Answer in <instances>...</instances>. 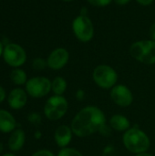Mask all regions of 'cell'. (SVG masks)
I'll use <instances>...</instances> for the list:
<instances>
[{
    "mask_svg": "<svg viewBox=\"0 0 155 156\" xmlns=\"http://www.w3.org/2000/svg\"><path fill=\"white\" fill-rule=\"evenodd\" d=\"M74 135L88 137L95 133H102L106 129L104 112L95 106L81 109L73 118L70 125Z\"/></svg>",
    "mask_w": 155,
    "mask_h": 156,
    "instance_id": "cell-1",
    "label": "cell"
},
{
    "mask_svg": "<svg viewBox=\"0 0 155 156\" xmlns=\"http://www.w3.org/2000/svg\"><path fill=\"white\" fill-rule=\"evenodd\" d=\"M122 142L125 148L135 154L146 153L151 145L148 135L143 131L136 127L130 128L124 133Z\"/></svg>",
    "mask_w": 155,
    "mask_h": 156,
    "instance_id": "cell-2",
    "label": "cell"
},
{
    "mask_svg": "<svg viewBox=\"0 0 155 156\" xmlns=\"http://www.w3.org/2000/svg\"><path fill=\"white\" fill-rule=\"evenodd\" d=\"M68 109L69 103L64 96L53 95L44 105V114L49 121H58L67 113Z\"/></svg>",
    "mask_w": 155,
    "mask_h": 156,
    "instance_id": "cell-3",
    "label": "cell"
},
{
    "mask_svg": "<svg viewBox=\"0 0 155 156\" xmlns=\"http://www.w3.org/2000/svg\"><path fill=\"white\" fill-rule=\"evenodd\" d=\"M94 82L102 89H112L118 81V73L116 70L105 64L97 66L92 72Z\"/></svg>",
    "mask_w": 155,
    "mask_h": 156,
    "instance_id": "cell-4",
    "label": "cell"
},
{
    "mask_svg": "<svg viewBox=\"0 0 155 156\" xmlns=\"http://www.w3.org/2000/svg\"><path fill=\"white\" fill-rule=\"evenodd\" d=\"M72 30L77 39L83 43L90 41L94 36L93 23L87 16H78L72 22Z\"/></svg>",
    "mask_w": 155,
    "mask_h": 156,
    "instance_id": "cell-5",
    "label": "cell"
},
{
    "mask_svg": "<svg viewBox=\"0 0 155 156\" xmlns=\"http://www.w3.org/2000/svg\"><path fill=\"white\" fill-rule=\"evenodd\" d=\"M26 91L28 96L39 99L51 91V80L46 77H34L26 83Z\"/></svg>",
    "mask_w": 155,
    "mask_h": 156,
    "instance_id": "cell-6",
    "label": "cell"
},
{
    "mask_svg": "<svg viewBox=\"0 0 155 156\" xmlns=\"http://www.w3.org/2000/svg\"><path fill=\"white\" fill-rule=\"evenodd\" d=\"M3 58L8 66L16 69L25 64L26 60V53L18 44L9 43L4 48Z\"/></svg>",
    "mask_w": 155,
    "mask_h": 156,
    "instance_id": "cell-7",
    "label": "cell"
},
{
    "mask_svg": "<svg viewBox=\"0 0 155 156\" xmlns=\"http://www.w3.org/2000/svg\"><path fill=\"white\" fill-rule=\"evenodd\" d=\"M111 98L120 107H129L133 101V95L131 90L122 84H116L111 90Z\"/></svg>",
    "mask_w": 155,
    "mask_h": 156,
    "instance_id": "cell-8",
    "label": "cell"
},
{
    "mask_svg": "<svg viewBox=\"0 0 155 156\" xmlns=\"http://www.w3.org/2000/svg\"><path fill=\"white\" fill-rule=\"evenodd\" d=\"M69 53L64 48H58L51 51L47 58L48 67L53 70L63 69L69 62Z\"/></svg>",
    "mask_w": 155,
    "mask_h": 156,
    "instance_id": "cell-9",
    "label": "cell"
},
{
    "mask_svg": "<svg viewBox=\"0 0 155 156\" xmlns=\"http://www.w3.org/2000/svg\"><path fill=\"white\" fill-rule=\"evenodd\" d=\"M27 96L28 95L26 90H23L21 88H15L7 95V104L12 110H21L26 105Z\"/></svg>",
    "mask_w": 155,
    "mask_h": 156,
    "instance_id": "cell-10",
    "label": "cell"
},
{
    "mask_svg": "<svg viewBox=\"0 0 155 156\" xmlns=\"http://www.w3.org/2000/svg\"><path fill=\"white\" fill-rule=\"evenodd\" d=\"M73 134L74 133L70 126H68L65 124L58 126L56 129L55 133H54V139H55L57 145L60 147L61 149L66 148L71 142Z\"/></svg>",
    "mask_w": 155,
    "mask_h": 156,
    "instance_id": "cell-11",
    "label": "cell"
},
{
    "mask_svg": "<svg viewBox=\"0 0 155 156\" xmlns=\"http://www.w3.org/2000/svg\"><path fill=\"white\" fill-rule=\"evenodd\" d=\"M25 142H26L25 132L22 129L17 128L15 131H13L9 135V138L7 141L8 149L11 152H18L24 147Z\"/></svg>",
    "mask_w": 155,
    "mask_h": 156,
    "instance_id": "cell-12",
    "label": "cell"
},
{
    "mask_svg": "<svg viewBox=\"0 0 155 156\" xmlns=\"http://www.w3.org/2000/svg\"><path fill=\"white\" fill-rule=\"evenodd\" d=\"M16 121L14 115L6 110L0 109V132L11 133L16 128Z\"/></svg>",
    "mask_w": 155,
    "mask_h": 156,
    "instance_id": "cell-13",
    "label": "cell"
},
{
    "mask_svg": "<svg viewBox=\"0 0 155 156\" xmlns=\"http://www.w3.org/2000/svg\"><path fill=\"white\" fill-rule=\"evenodd\" d=\"M110 125L117 132H126L131 128V122L128 118L121 114L113 115L110 120Z\"/></svg>",
    "mask_w": 155,
    "mask_h": 156,
    "instance_id": "cell-14",
    "label": "cell"
},
{
    "mask_svg": "<svg viewBox=\"0 0 155 156\" xmlns=\"http://www.w3.org/2000/svg\"><path fill=\"white\" fill-rule=\"evenodd\" d=\"M142 63L147 65L155 64V41L152 39L145 40V50Z\"/></svg>",
    "mask_w": 155,
    "mask_h": 156,
    "instance_id": "cell-15",
    "label": "cell"
},
{
    "mask_svg": "<svg viewBox=\"0 0 155 156\" xmlns=\"http://www.w3.org/2000/svg\"><path fill=\"white\" fill-rule=\"evenodd\" d=\"M144 50H145V40H139L132 43V45L130 48V54L134 59L142 62L144 55Z\"/></svg>",
    "mask_w": 155,
    "mask_h": 156,
    "instance_id": "cell-16",
    "label": "cell"
},
{
    "mask_svg": "<svg viewBox=\"0 0 155 156\" xmlns=\"http://www.w3.org/2000/svg\"><path fill=\"white\" fill-rule=\"evenodd\" d=\"M10 80L16 86L26 85V81L28 80H27V75L25 72V70H23L22 69H19V68H16L11 71Z\"/></svg>",
    "mask_w": 155,
    "mask_h": 156,
    "instance_id": "cell-17",
    "label": "cell"
},
{
    "mask_svg": "<svg viewBox=\"0 0 155 156\" xmlns=\"http://www.w3.org/2000/svg\"><path fill=\"white\" fill-rule=\"evenodd\" d=\"M68 84L64 78L62 77H56L51 81V90L53 91L54 95L63 96L67 90Z\"/></svg>",
    "mask_w": 155,
    "mask_h": 156,
    "instance_id": "cell-18",
    "label": "cell"
},
{
    "mask_svg": "<svg viewBox=\"0 0 155 156\" xmlns=\"http://www.w3.org/2000/svg\"><path fill=\"white\" fill-rule=\"evenodd\" d=\"M57 156H83L80 152H79L78 150L74 149V148H62Z\"/></svg>",
    "mask_w": 155,
    "mask_h": 156,
    "instance_id": "cell-19",
    "label": "cell"
},
{
    "mask_svg": "<svg viewBox=\"0 0 155 156\" xmlns=\"http://www.w3.org/2000/svg\"><path fill=\"white\" fill-rule=\"evenodd\" d=\"M32 67L36 70H43L46 67H48V63L44 58H37L32 61Z\"/></svg>",
    "mask_w": 155,
    "mask_h": 156,
    "instance_id": "cell-20",
    "label": "cell"
},
{
    "mask_svg": "<svg viewBox=\"0 0 155 156\" xmlns=\"http://www.w3.org/2000/svg\"><path fill=\"white\" fill-rule=\"evenodd\" d=\"M27 121L33 125H39L41 123V116L37 112H31L27 116Z\"/></svg>",
    "mask_w": 155,
    "mask_h": 156,
    "instance_id": "cell-21",
    "label": "cell"
},
{
    "mask_svg": "<svg viewBox=\"0 0 155 156\" xmlns=\"http://www.w3.org/2000/svg\"><path fill=\"white\" fill-rule=\"evenodd\" d=\"M90 5L96 7H105L109 5L113 0H87Z\"/></svg>",
    "mask_w": 155,
    "mask_h": 156,
    "instance_id": "cell-22",
    "label": "cell"
},
{
    "mask_svg": "<svg viewBox=\"0 0 155 156\" xmlns=\"http://www.w3.org/2000/svg\"><path fill=\"white\" fill-rule=\"evenodd\" d=\"M31 156H55V154L49 150L41 149V150H38V151L35 152Z\"/></svg>",
    "mask_w": 155,
    "mask_h": 156,
    "instance_id": "cell-23",
    "label": "cell"
},
{
    "mask_svg": "<svg viewBox=\"0 0 155 156\" xmlns=\"http://www.w3.org/2000/svg\"><path fill=\"white\" fill-rule=\"evenodd\" d=\"M6 92H5V90L0 85V103H2L5 99H6Z\"/></svg>",
    "mask_w": 155,
    "mask_h": 156,
    "instance_id": "cell-24",
    "label": "cell"
},
{
    "mask_svg": "<svg viewBox=\"0 0 155 156\" xmlns=\"http://www.w3.org/2000/svg\"><path fill=\"white\" fill-rule=\"evenodd\" d=\"M138 4H140L141 5H143V6H147V5H150L153 3L154 0H135Z\"/></svg>",
    "mask_w": 155,
    "mask_h": 156,
    "instance_id": "cell-25",
    "label": "cell"
},
{
    "mask_svg": "<svg viewBox=\"0 0 155 156\" xmlns=\"http://www.w3.org/2000/svg\"><path fill=\"white\" fill-rule=\"evenodd\" d=\"M150 37L152 40L155 41V22L150 27Z\"/></svg>",
    "mask_w": 155,
    "mask_h": 156,
    "instance_id": "cell-26",
    "label": "cell"
},
{
    "mask_svg": "<svg viewBox=\"0 0 155 156\" xmlns=\"http://www.w3.org/2000/svg\"><path fill=\"white\" fill-rule=\"evenodd\" d=\"M84 96H85L84 90H78V91H77V93H76L77 99H78L79 101H82L83 98H84Z\"/></svg>",
    "mask_w": 155,
    "mask_h": 156,
    "instance_id": "cell-27",
    "label": "cell"
},
{
    "mask_svg": "<svg viewBox=\"0 0 155 156\" xmlns=\"http://www.w3.org/2000/svg\"><path fill=\"white\" fill-rule=\"evenodd\" d=\"M113 1L119 5H125L127 4H129L131 0H113Z\"/></svg>",
    "mask_w": 155,
    "mask_h": 156,
    "instance_id": "cell-28",
    "label": "cell"
},
{
    "mask_svg": "<svg viewBox=\"0 0 155 156\" xmlns=\"http://www.w3.org/2000/svg\"><path fill=\"white\" fill-rule=\"evenodd\" d=\"M41 137V133L39 132V131H37L36 133H35V138L36 139H39Z\"/></svg>",
    "mask_w": 155,
    "mask_h": 156,
    "instance_id": "cell-29",
    "label": "cell"
},
{
    "mask_svg": "<svg viewBox=\"0 0 155 156\" xmlns=\"http://www.w3.org/2000/svg\"><path fill=\"white\" fill-rule=\"evenodd\" d=\"M3 52H4V46H3V43L0 41V57L3 56Z\"/></svg>",
    "mask_w": 155,
    "mask_h": 156,
    "instance_id": "cell-30",
    "label": "cell"
},
{
    "mask_svg": "<svg viewBox=\"0 0 155 156\" xmlns=\"http://www.w3.org/2000/svg\"><path fill=\"white\" fill-rule=\"evenodd\" d=\"M135 156H153L151 154H148L147 152L146 153H143V154H136Z\"/></svg>",
    "mask_w": 155,
    "mask_h": 156,
    "instance_id": "cell-31",
    "label": "cell"
},
{
    "mask_svg": "<svg viewBox=\"0 0 155 156\" xmlns=\"http://www.w3.org/2000/svg\"><path fill=\"white\" fill-rule=\"evenodd\" d=\"M1 156H16V154H14L13 153H6V154H4Z\"/></svg>",
    "mask_w": 155,
    "mask_h": 156,
    "instance_id": "cell-32",
    "label": "cell"
},
{
    "mask_svg": "<svg viewBox=\"0 0 155 156\" xmlns=\"http://www.w3.org/2000/svg\"><path fill=\"white\" fill-rule=\"evenodd\" d=\"M3 151H4V144L0 142V154L3 153Z\"/></svg>",
    "mask_w": 155,
    "mask_h": 156,
    "instance_id": "cell-33",
    "label": "cell"
},
{
    "mask_svg": "<svg viewBox=\"0 0 155 156\" xmlns=\"http://www.w3.org/2000/svg\"><path fill=\"white\" fill-rule=\"evenodd\" d=\"M61 1H63V2H72V1H74V0H61Z\"/></svg>",
    "mask_w": 155,
    "mask_h": 156,
    "instance_id": "cell-34",
    "label": "cell"
}]
</instances>
